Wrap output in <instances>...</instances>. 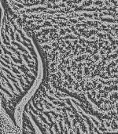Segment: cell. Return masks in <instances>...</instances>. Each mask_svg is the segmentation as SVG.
Here are the masks:
<instances>
[{
  "instance_id": "6da1fadb",
  "label": "cell",
  "mask_w": 118,
  "mask_h": 134,
  "mask_svg": "<svg viewBox=\"0 0 118 134\" xmlns=\"http://www.w3.org/2000/svg\"><path fill=\"white\" fill-rule=\"evenodd\" d=\"M32 32L56 87L91 107L118 105V0L41 14Z\"/></svg>"
},
{
  "instance_id": "7a4b0ae2",
  "label": "cell",
  "mask_w": 118,
  "mask_h": 134,
  "mask_svg": "<svg viewBox=\"0 0 118 134\" xmlns=\"http://www.w3.org/2000/svg\"><path fill=\"white\" fill-rule=\"evenodd\" d=\"M1 106L20 128L24 108L47 77L46 63L35 38L2 2Z\"/></svg>"
},
{
  "instance_id": "3957f363",
  "label": "cell",
  "mask_w": 118,
  "mask_h": 134,
  "mask_svg": "<svg viewBox=\"0 0 118 134\" xmlns=\"http://www.w3.org/2000/svg\"><path fill=\"white\" fill-rule=\"evenodd\" d=\"M1 134H12V133H6V131H5V130H1Z\"/></svg>"
}]
</instances>
